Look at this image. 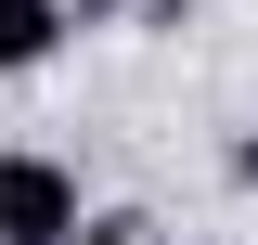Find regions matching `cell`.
Returning <instances> with one entry per match:
<instances>
[{"label":"cell","mask_w":258,"mask_h":245,"mask_svg":"<svg viewBox=\"0 0 258 245\" xmlns=\"http://www.w3.org/2000/svg\"><path fill=\"white\" fill-rule=\"evenodd\" d=\"M78 219H91V194L64 155H39V142L0 155V245H78Z\"/></svg>","instance_id":"cell-1"},{"label":"cell","mask_w":258,"mask_h":245,"mask_svg":"<svg viewBox=\"0 0 258 245\" xmlns=\"http://www.w3.org/2000/svg\"><path fill=\"white\" fill-rule=\"evenodd\" d=\"M64 39H78V0H0V78H39Z\"/></svg>","instance_id":"cell-2"},{"label":"cell","mask_w":258,"mask_h":245,"mask_svg":"<svg viewBox=\"0 0 258 245\" xmlns=\"http://www.w3.org/2000/svg\"><path fill=\"white\" fill-rule=\"evenodd\" d=\"M78 245H155V219H142V207H91V219H78Z\"/></svg>","instance_id":"cell-3"},{"label":"cell","mask_w":258,"mask_h":245,"mask_svg":"<svg viewBox=\"0 0 258 245\" xmlns=\"http://www.w3.org/2000/svg\"><path fill=\"white\" fill-rule=\"evenodd\" d=\"M232 181H245V194H258V129H245V142H232Z\"/></svg>","instance_id":"cell-4"}]
</instances>
